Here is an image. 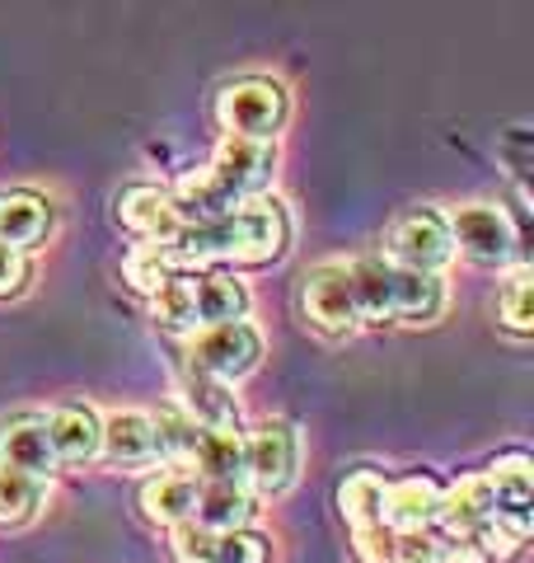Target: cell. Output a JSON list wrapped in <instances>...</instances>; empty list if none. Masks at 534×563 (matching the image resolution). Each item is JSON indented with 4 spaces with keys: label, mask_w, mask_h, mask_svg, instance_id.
I'll return each mask as SVG.
<instances>
[{
    "label": "cell",
    "mask_w": 534,
    "mask_h": 563,
    "mask_svg": "<svg viewBox=\"0 0 534 563\" xmlns=\"http://www.w3.org/2000/svg\"><path fill=\"white\" fill-rule=\"evenodd\" d=\"M291 250V217L272 198H248L207 221H188L169 240L178 268H267Z\"/></svg>",
    "instance_id": "obj_1"
},
{
    "label": "cell",
    "mask_w": 534,
    "mask_h": 563,
    "mask_svg": "<svg viewBox=\"0 0 534 563\" xmlns=\"http://www.w3.org/2000/svg\"><path fill=\"white\" fill-rule=\"evenodd\" d=\"M291 118V95L287 85L267 80V76H244L230 80L211 99V122L225 136H254V141H277V132Z\"/></svg>",
    "instance_id": "obj_2"
},
{
    "label": "cell",
    "mask_w": 534,
    "mask_h": 563,
    "mask_svg": "<svg viewBox=\"0 0 534 563\" xmlns=\"http://www.w3.org/2000/svg\"><path fill=\"white\" fill-rule=\"evenodd\" d=\"M183 362L216 380H244L263 362V333L248 320H216L183 333Z\"/></svg>",
    "instance_id": "obj_3"
},
{
    "label": "cell",
    "mask_w": 534,
    "mask_h": 563,
    "mask_svg": "<svg viewBox=\"0 0 534 563\" xmlns=\"http://www.w3.org/2000/svg\"><path fill=\"white\" fill-rule=\"evenodd\" d=\"M300 474V437L291 422L267 418L244 432V484L254 498H281Z\"/></svg>",
    "instance_id": "obj_4"
},
{
    "label": "cell",
    "mask_w": 534,
    "mask_h": 563,
    "mask_svg": "<svg viewBox=\"0 0 534 563\" xmlns=\"http://www.w3.org/2000/svg\"><path fill=\"white\" fill-rule=\"evenodd\" d=\"M385 258L399 268H422V273H441L455 258V240L445 225V211L432 207H413L394 217V225L385 231Z\"/></svg>",
    "instance_id": "obj_5"
},
{
    "label": "cell",
    "mask_w": 534,
    "mask_h": 563,
    "mask_svg": "<svg viewBox=\"0 0 534 563\" xmlns=\"http://www.w3.org/2000/svg\"><path fill=\"white\" fill-rule=\"evenodd\" d=\"M300 314H305V324H314L324 339H347V333L361 324L347 263H319V268L305 273V282H300Z\"/></svg>",
    "instance_id": "obj_6"
},
{
    "label": "cell",
    "mask_w": 534,
    "mask_h": 563,
    "mask_svg": "<svg viewBox=\"0 0 534 563\" xmlns=\"http://www.w3.org/2000/svg\"><path fill=\"white\" fill-rule=\"evenodd\" d=\"M445 225H450L455 254H465L474 263H488V268H502L515 258V225L502 207L492 202H465L455 211H445Z\"/></svg>",
    "instance_id": "obj_7"
},
{
    "label": "cell",
    "mask_w": 534,
    "mask_h": 563,
    "mask_svg": "<svg viewBox=\"0 0 534 563\" xmlns=\"http://www.w3.org/2000/svg\"><path fill=\"white\" fill-rule=\"evenodd\" d=\"M488 474V488H492V507H497V521L515 531L521 540H530V503H534V465L525 451H511V455H497V461L483 470Z\"/></svg>",
    "instance_id": "obj_8"
},
{
    "label": "cell",
    "mask_w": 534,
    "mask_h": 563,
    "mask_svg": "<svg viewBox=\"0 0 534 563\" xmlns=\"http://www.w3.org/2000/svg\"><path fill=\"white\" fill-rule=\"evenodd\" d=\"M118 221H122V231H132L136 240H174L188 225L174 202V192L151 188V184H132L118 192Z\"/></svg>",
    "instance_id": "obj_9"
},
{
    "label": "cell",
    "mask_w": 534,
    "mask_h": 563,
    "mask_svg": "<svg viewBox=\"0 0 534 563\" xmlns=\"http://www.w3.org/2000/svg\"><path fill=\"white\" fill-rule=\"evenodd\" d=\"M492 488H488V474H465L455 488H441V503H436V517L432 526H441V536H474L483 521H492Z\"/></svg>",
    "instance_id": "obj_10"
},
{
    "label": "cell",
    "mask_w": 534,
    "mask_h": 563,
    "mask_svg": "<svg viewBox=\"0 0 534 563\" xmlns=\"http://www.w3.org/2000/svg\"><path fill=\"white\" fill-rule=\"evenodd\" d=\"M258 512V498L248 493L244 479H198V507L192 521H202L207 531H240Z\"/></svg>",
    "instance_id": "obj_11"
},
{
    "label": "cell",
    "mask_w": 534,
    "mask_h": 563,
    "mask_svg": "<svg viewBox=\"0 0 534 563\" xmlns=\"http://www.w3.org/2000/svg\"><path fill=\"white\" fill-rule=\"evenodd\" d=\"M0 465L38 474V479H52L57 474V451H52L47 437V418H14L0 428Z\"/></svg>",
    "instance_id": "obj_12"
},
{
    "label": "cell",
    "mask_w": 534,
    "mask_h": 563,
    "mask_svg": "<svg viewBox=\"0 0 534 563\" xmlns=\"http://www.w3.org/2000/svg\"><path fill=\"white\" fill-rule=\"evenodd\" d=\"M192 507H198V474L192 470H178L169 465V474H155V479L141 484V517L151 526H178L192 517Z\"/></svg>",
    "instance_id": "obj_13"
},
{
    "label": "cell",
    "mask_w": 534,
    "mask_h": 563,
    "mask_svg": "<svg viewBox=\"0 0 534 563\" xmlns=\"http://www.w3.org/2000/svg\"><path fill=\"white\" fill-rule=\"evenodd\" d=\"M445 314V282L441 273L399 268L394 263V296H389V320L403 324H436Z\"/></svg>",
    "instance_id": "obj_14"
},
{
    "label": "cell",
    "mask_w": 534,
    "mask_h": 563,
    "mask_svg": "<svg viewBox=\"0 0 534 563\" xmlns=\"http://www.w3.org/2000/svg\"><path fill=\"white\" fill-rule=\"evenodd\" d=\"M47 437H52V451H57V461L89 465V461H99L103 418L89 409V404H62V409L47 418Z\"/></svg>",
    "instance_id": "obj_15"
},
{
    "label": "cell",
    "mask_w": 534,
    "mask_h": 563,
    "mask_svg": "<svg viewBox=\"0 0 534 563\" xmlns=\"http://www.w3.org/2000/svg\"><path fill=\"white\" fill-rule=\"evenodd\" d=\"M99 455H109L113 465H151L155 455V413L141 409H122L103 418V437H99Z\"/></svg>",
    "instance_id": "obj_16"
},
{
    "label": "cell",
    "mask_w": 534,
    "mask_h": 563,
    "mask_svg": "<svg viewBox=\"0 0 534 563\" xmlns=\"http://www.w3.org/2000/svg\"><path fill=\"white\" fill-rule=\"evenodd\" d=\"M183 413L198 422V428H240V399H235V385L216 380L207 372H183Z\"/></svg>",
    "instance_id": "obj_17"
},
{
    "label": "cell",
    "mask_w": 534,
    "mask_h": 563,
    "mask_svg": "<svg viewBox=\"0 0 534 563\" xmlns=\"http://www.w3.org/2000/svg\"><path fill=\"white\" fill-rule=\"evenodd\" d=\"M192 301H198V324L216 320H248V287L225 268H192Z\"/></svg>",
    "instance_id": "obj_18"
},
{
    "label": "cell",
    "mask_w": 534,
    "mask_h": 563,
    "mask_svg": "<svg viewBox=\"0 0 534 563\" xmlns=\"http://www.w3.org/2000/svg\"><path fill=\"white\" fill-rule=\"evenodd\" d=\"M441 503V484L432 474H403V479L385 484V521L394 531H408V526H432Z\"/></svg>",
    "instance_id": "obj_19"
},
{
    "label": "cell",
    "mask_w": 534,
    "mask_h": 563,
    "mask_svg": "<svg viewBox=\"0 0 534 563\" xmlns=\"http://www.w3.org/2000/svg\"><path fill=\"white\" fill-rule=\"evenodd\" d=\"M188 470L198 479H244V432L240 428H198Z\"/></svg>",
    "instance_id": "obj_20"
},
{
    "label": "cell",
    "mask_w": 534,
    "mask_h": 563,
    "mask_svg": "<svg viewBox=\"0 0 534 563\" xmlns=\"http://www.w3.org/2000/svg\"><path fill=\"white\" fill-rule=\"evenodd\" d=\"M52 231V207L38 192H0V240L14 250H33Z\"/></svg>",
    "instance_id": "obj_21"
},
{
    "label": "cell",
    "mask_w": 534,
    "mask_h": 563,
    "mask_svg": "<svg viewBox=\"0 0 534 563\" xmlns=\"http://www.w3.org/2000/svg\"><path fill=\"white\" fill-rule=\"evenodd\" d=\"M352 291H356V314L361 324H385L389 320V296H394V263L380 258H352Z\"/></svg>",
    "instance_id": "obj_22"
},
{
    "label": "cell",
    "mask_w": 534,
    "mask_h": 563,
    "mask_svg": "<svg viewBox=\"0 0 534 563\" xmlns=\"http://www.w3.org/2000/svg\"><path fill=\"white\" fill-rule=\"evenodd\" d=\"M385 474L380 470H356L337 484V512H343L347 526H370L385 521Z\"/></svg>",
    "instance_id": "obj_23"
},
{
    "label": "cell",
    "mask_w": 534,
    "mask_h": 563,
    "mask_svg": "<svg viewBox=\"0 0 534 563\" xmlns=\"http://www.w3.org/2000/svg\"><path fill=\"white\" fill-rule=\"evenodd\" d=\"M151 314L159 329H174V333H188L198 329V301H192V268H178L169 273L159 287L151 291Z\"/></svg>",
    "instance_id": "obj_24"
},
{
    "label": "cell",
    "mask_w": 534,
    "mask_h": 563,
    "mask_svg": "<svg viewBox=\"0 0 534 563\" xmlns=\"http://www.w3.org/2000/svg\"><path fill=\"white\" fill-rule=\"evenodd\" d=\"M43 498H47V479L0 465V526H29L43 512Z\"/></svg>",
    "instance_id": "obj_25"
},
{
    "label": "cell",
    "mask_w": 534,
    "mask_h": 563,
    "mask_svg": "<svg viewBox=\"0 0 534 563\" xmlns=\"http://www.w3.org/2000/svg\"><path fill=\"white\" fill-rule=\"evenodd\" d=\"M169 273H178V263H174V254H169V240H141L136 250L122 258V277H127L136 291H146V296H151Z\"/></svg>",
    "instance_id": "obj_26"
},
{
    "label": "cell",
    "mask_w": 534,
    "mask_h": 563,
    "mask_svg": "<svg viewBox=\"0 0 534 563\" xmlns=\"http://www.w3.org/2000/svg\"><path fill=\"white\" fill-rule=\"evenodd\" d=\"M497 320H502L511 333H534V282H530V268H515L511 282L497 296Z\"/></svg>",
    "instance_id": "obj_27"
},
{
    "label": "cell",
    "mask_w": 534,
    "mask_h": 563,
    "mask_svg": "<svg viewBox=\"0 0 534 563\" xmlns=\"http://www.w3.org/2000/svg\"><path fill=\"white\" fill-rule=\"evenodd\" d=\"M207 559L211 563H272V540L240 526V531H221L216 540H211Z\"/></svg>",
    "instance_id": "obj_28"
},
{
    "label": "cell",
    "mask_w": 534,
    "mask_h": 563,
    "mask_svg": "<svg viewBox=\"0 0 534 563\" xmlns=\"http://www.w3.org/2000/svg\"><path fill=\"white\" fill-rule=\"evenodd\" d=\"M352 554L356 563H394V526L389 521L352 526Z\"/></svg>",
    "instance_id": "obj_29"
},
{
    "label": "cell",
    "mask_w": 534,
    "mask_h": 563,
    "mask_svg": "<svg viewBox=\"0 0 534 563\" xmlns=\"http://www.w3.org/2000/svg\"><path fill=\"white\" fill-rule=\"evenodd\" d=\"M394 563H441V536L432 526L394 531Z\"/></svg>",
    "instance_id": "obj_30"
},
{
    "label": "cell",
    "mask_w": 534,
    "mask_h": 563,
    "mask_svg": "<svg viewBox=\"0 0 534 563\" xmlns=\"http://www.w3.org/2000/svg\"><path fill=\"white\" fill-rule=\"evenodd\" d=\"M29 287V250H14V244L0 240V301L20 296Z\"/></svg>",
    "instance_id": "obj_31"
},
{
    "label": "cell",
    "mask_w": 534,
    "mask_h": 563,
    "mask_svg": "<svg viewBox=\"0 0 534 563\" xmlns=\"http://www.w3.org/2000/svg\"><path fill=\"white\" fill-rule=\"evenodd\" d=\"M441 563H492L469 536H441Z\"/></svg>",
    "instance_id": "obj_32"
},
{
    "label": "cell",
    "mask_w": 534,
    "mask_h": 563,
    "mask_svg": "<svg viewBox=\"0 0 534 563\" xmlns=\"http://www.w3.org/2000/svg\"><path fill=\"white\" fill-rule=\"evenodd\" d=\"M178 563H211L207 554H178Z\"/></svg>",
    "instance_id": "obj_33"
}]
</instances>
